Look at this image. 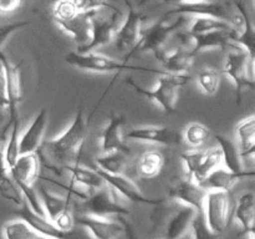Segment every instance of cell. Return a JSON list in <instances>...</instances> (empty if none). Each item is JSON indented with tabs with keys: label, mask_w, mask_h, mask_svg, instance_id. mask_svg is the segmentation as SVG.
<instances>
[{
	"label": "cell",
	"mask_w": 255,
	"mask_h": 239,
	"mask_svg": "<svg viewBox=\"0 0 255 239\" xmlns=\"http://www.w3.org/2000/svg\"><path fill=\"white\" fill-rule=\"evenodd\" d=\"M117 76H119V74H116V76L114 77L111 84L106 89V92H104V95L100 97L96 107L92 110V112L89 116H85L84 110L79 109V111L76 112L71 123L69 124V127L62 133L54 137V138L47 139V141H42L39 149H41L46 154L47 158H50V161L52 163L50 164L51 168L56 167V168L65 169L66 167L79 163L82 149H84L85 143H86L87 134H89V127L90 123H91L92 117H94L95 112L97 111L100 104L105 99L109 90L115 84Z\"/></svg>",
	"instance_id": "cell-1"
},
{
	"label": "cell",
	"mask_w": 255,
	"mask_h": 239,
	"mask_svg": "<svg viewBox=\"0 0 255 239\" xmlns=\"http://www.w3.org/2000/svg\"><path fill=\"white\" fill-rule=\"evenodd\" d=\"M191 76L188 74H169L163 72L158 77V82L153 89H144L137 84L133 79L128 77L126 80L127 85L132 87L137 94L147 97L152 102L158 105L167 114H174L178 101L179 89L188 84Z\"/></svg>",
	"instance_id": "cell-2"
},
{
	"label": "cell",
	"mask_w": 255,
	"mask_h": 239,
	"mask_svg": "<svg viewBox=\"0 0 255 239\" xmlns=\"http://www.w3.org/2000/svg\"><path fill=\"white\" fill-rule=\"evenodd\" d=\"M169 15H192V16H208L213 19H219L227 21L232 26L238 30V34L244 27V19L242 12L237 9L236 4L232 1L221 2L213 0H204V1L192 2V4L174 5L172 10H169L166 16Z\"/></svg>",
	"instance_id": "cell-3"
},
{
	"label": "cell",
	"mask_w": 255,
	"mask_h": 239,
	"mask_svg": "<svg viewBox=\"0 0 255 239\" xmlns=\"http://www.w3.org/2000/svg\"><path fill=\"white\" fill-rule=\"evenodd\" d=\"M173 20L159 19L149 26L141 30L139 40L136 46L125 56V60L134 56L136 54L152 52L156 56L163 51V45L173 32H176L186 22V16L174 15Z\"/></svg>",
	"instance_id": "cell-4"
},
{
	"label": "cell",
	"mask_w": 255,
	"mask_h": 239,
	"mask_svg": "<svg viewBox=\"0 0 255 239\" xmlns=\"http://www.w3.org/2000/svg\"><path fill=\"white\" fill-rule=\"evenodd\" d=\"M231 47L223 72L236 86V99L241 104L244 90L254 89V60L238 45L233 44Z\"/></svg>",
	"instance_id": "cell-5"
},
{
	"label": "cell",
	"mask_w": 255,
	"mask_h": 239,
	"mask_svg": "<svg viewBox=\"0 0 255 239\" xmlns=\"http://www.w3.org/2000/svg\"><path fill=\"white\" fill-rule=\"evenodd\" d=\"M65 61L69 65H71V66L76 67V69L84 70V71L100 72V74H105V72H116V74H120L122 71H131V70L163 74V72L158 71V70H153L151 67L128 65L127 62L119 61V60L105 56V55L101 54H96V52L80 54V52L71 51L65 56Z\"/></svg>",
	"instance_id": "cell-6"
},
{
	"label": "cell",
	"mask_w": 255,
	"mask_h": 239,
	"mask_svg": "<svg viewBox=\"0 0 255 239\" xmlns=\"http://www.w3.org/2000/svg\"><path fill=\"white\" fill-rule=\"evenodd\" d=\"M232 192L207 191L203 206V216L208 228L213 233L222 234L227 229L233 214Z\"/></svg>",
	"instance_id": "cell-7"
},
{
	"label": "cell",
	"mask_w": 255,
	"mask_h": 239,
	"mask_svg": "<svg viewBox=\"0 0 255 239\" xmlns=\"http://www.w3.org/2000/svg\"><path fill=\"white\" fill-rule=\"evenodd\" d=\"M121 22L122 12L117 7L112 10L109 16H102L100 11H96L91 17L90 41L84 46L77 47L76 52H80V54L94 52V50L99 49V47L111 44Z\"/></svg>",
	"instance_id": "cell-8"
},
{
	"label": "cell",
	"mask_w": 255,
	"mask_h": 239,
	"mask_svg": "<svg viewBox=\"0 0 255 239\" xmlns=\"http://www.w3.org/2000/svg\"><path fill=\"white\" fill-rule=\"evenodd\" d=\"M84 214L101 218H109L110 216H128L129 209L120 204L116 201V192L110 187L97 189L92 194H89L82 203Z\"/></svg>",
	"instance_id": "cell-9"
},
{
	"label": "cell",
	"mask_w": 255,
	"mask_h": 239,
	"mask_svg": "<svg viewBox=\"0 0 255 239\" xmlns=\"http://www.w3.org/2000/svg\"><path fill=\"white\" fill-rule=\"evenodd\" d=\"M125 138L137 142L178 146L182 143V133L167 126H143L132 128L125 134Z\"/></svg>",
	"instance_id": "cell-10"
},
{
	"label": "cell",
	"mask_w": 255,
	"mask_h": 239,
	"mask_svg": "<svg viewBox=\"0 0 255 239\" xmlns=\"http://www.w3.org/2000/svg\"><path fill=\"white\" fill-rule=\"evenodd\" d=\"M107 187L112 189L114 192L121 194L128 201L133 203H142V204H151V206H157L162 202V199H151L147 198L141 189L138 188L136 183L125 174H110L106 172H102L100 169H96Z\"/></svg>",
	"instance_id": "cell-11"
},
{
	"label": "cell",
	"mask_w": 255,
	"mask_h": 239,
	"mask_svg": "<svg viewBox=\"0 0 255 239\" xmlns=\"http://www.w3.org/2000/svg\"><path fill=\"white\" fill-rule=\"evenodd\" d=\"M127 7H128V14L120 25L114 41L119 51L129 52L139 40L142 30V15L132 6V4Z\"/></svg>",
	"instance_id": "cell-12"
},
{
	"label": "cell",
	"mask_w": 255,
	"mask_h": 239,
	"mask_svg": "<svg viewBox=\"0 0 255 239\" xmlns=\"http://www.w3.org/2000/svg\"><path fill=\"white\" fill-rule=\"evenodd\" d=\"M96 11H77L64 19H55L57 26L72 37L77 42V47H81L90 41L91 36V17Z\"/></svg>",
	"instance_id": "cell-13"
},
{
	"label": "cell",
	"mask_w": 255,
	"mask_h": 239,
	"mask_svg": "<svg viewBox=\"0 0 255 239\" xmlns=\"http://www.w3.org/2000/svg\"><path fill=\"white\" fill-rule=\"evenodd\" d=\"M206 194V189L186 177L177 181L169 189V197L172 199L179 202L182 206L191 207L196 212H203Z\"/></svg>",
	"instance_id": "cell-14"
},
{
	"label": "cell",
	"mask_w": 255,
	"mask_h": 239,
	"mask_svg": "<svg viewBox=\"0 0 255 239\" xmlns=\"http://www.w3.org/2000/svg\"><path fill=\"white\" fill-rule=\"evenodd\" d=\"M75 223L86 229L94 239H119L124 233L122 222H116L110 218L81 214L75 219Z\"/></svg>",
	"instance_id": "cell-15"
},
{
	"label": "cell",
	"mask_w": 255,
	"mask_h": 239,
	"mask_svg": "<svg viewBox=\"0 0 255 239\" xmlns=\"http://www.w3.org/2000/svg\"><path fill=\"white\" fill-rule=\"evenodd\" d=\"M0 59L2 60L6 72L7 81V115L9 123L14 120L19 119V105L22 101V81L21 72L19 65L10 64L4 54L0 51ZM7 123V124H9Z\"/></svg>",
	"instance_id": "cell-16"
},
{
	"label": "cell",
	"mask_w": 255,
	"mask_h": 239,
	"mask_svg": "<svg viewBox=\"0 0 255 239\" xmlns=\"http://www.w3.org/2000/svg\"><path fill=\"white\" fill-rule=\"evenodd\" d=\"M125 122L126 120L122 115H112L110 117L109 123L100 136V148H101L102 154L111 153V152L129 153V149L125 141L126 138H125L124 129H122Z\"/></svg>",
	"instance_id": "cell-17"
},
{
	"label": "cell",
	"mask_w": 255,
	"mask_h": 239,
	"mask_svg": "<svg viewBox=\"0 0 255 239\" xmlns=\"http://www.w3.org/2000/svg\"><path fill=\"white\" fill-rule=\"evenodd\" d=\"M47 127V110L41 109L30 122L22 136L19 137V156L26 153H36L44 141Z\"/></svg>",
	"instance_id": "cell-18"
},
{
	"label": "cell",
	"mask_w": 255,
	"mask_h": 239,
	"mask_svg": "<svg viewBox=\"0 0 255 239\" xmlns=\"http://www.w3.org/2000/svg\"><path fill=\"white\" fill-rule=\"evenodd\" d=\"M16 214L20 219L29 224L30 228L37 236L54 239H70L71 233H66V232H61L60 229H57V227L47 217L39 216L35 212H32L25 202L22 203L21 208L16 212Z\"/></svg>",
	"instance_id": "cell-19"
},
{
	"label": "cell",
	"mask_w": 255,
	"mask_h": 239,
	"mask_svg": "<svg viewBox=\"0 0 255 239\" xmlns=\"http://www.w3.org/2000/svg\"><path fill=\"white\" fill-rule=\"evenodd\" d=\"M39 156L37 153L20 154L14 166L7 169L9 176L16 186H34L39 176Z\"/></svg>",
	"instance_id": "cell-20"
},
{
	"label": "cell",
	"mask_w": 255,
	"mask_h": 239,
	"mask_svg": "<svg viewBox=\"0 0 255 239\" xmlns=\"http://www.w3.org/2000/svg\"><path fill=\"white\" fill-rule=\"evenodd\" d=\"M254 172L246 171L244 173H233L224 168L223 166L214 169L213 172L204 177L202 181L198 182L199 186L206 191H224L232 192V188L236 186V183L246 177H253Z\"/></svg>",
	"instance_id": "cell-21"
},
{
	"label": "cell",
	"mask_w": 255,
	"mask_h": 239,
	"mask_svg": "<svg viewBox=\"0 0 255 239\" xmlns=\"http://www.w3.org/2000/svg\"><path fill=\"white\" fill-rule=\"evenodd\" d=\"M157 60L161 62L164 72L169 74H186L193 65L196 55L186 47L178 46L173 51L166 52L163 50L156 55Z\"/></svg>",
	"instance_id": "cell-22"
},
{
	"label": "cell",
	"mask_w": 255,
	"mask_h": 239,
	"mask_svg": "<svg viewBox=\"0 0 255 239\" xmlns=\"http://www.w3.org/2000/svg\"><path fill=\"white\" fill-rule=\"evenodd\" d=\"M193 45L191 51L194 55L211 49H228L232 46L238 32L234 31H211L204 34L192 35Z\"/></svg>",
	"instance_id": "cell-23"
},
{
	"label": "cell",
	"mask_w": 255,
	"mask_h": 239,
	"mask_svg": "<svg viewBox=\"0 0 255 239\" xmlns=\"http://www.w3.org/2000/svg\"><path fill=\"white\" fill-rule=\"evenodd\" d=\"M197 212L191 207L182 206L181 209L167 217L164 227V239H181L191 229Z\"/></svg>",
	"instance_id": "cell-24"
},
{
	"label": "cell",
	"mask_w": 255,
	"mask_h": 239,
	"mask_svg": "<svg viewBox=\"0 0 255 239\" xmlns=\"http://www.w3.org/2000/svg\"><path fill=\"white\" fill-rule=\"evenodd\" d=\"M236 221L241 224L243 233L249 239H255L254 221H255V197L252 192L242 194L237 202L236 209L233 211Z\"/></svg>",
	"instance_id": "cell-25"
},
{
	"label": "cell",
	"mask_w": 255,
	"mask_h": 239,
	"mask_svg": "<svg viewBox=\"0 0 255 239\" xmlns=\"http://www.w3.org/2000/svg\"><path fill=\"white\" fill-rule=\"evenodd\" d=\"M237 138H238V151L242 159L254 158L255 151V116L246 117L238 122L236 127Z\"/></svg>",
	"instance_id": "cell-26"
},
{
	"label": "cell",
	"mask_w": 255,
	"mask_h": 239,
	"mask_svg": "<svg viewBox=\"0 0 255 239\" xmlns=\"http://www.w3.org/2000/svg\"><path fill=\"white\" fill-rule=\"evenodd\" d=\"M65 169L69 171L72 183L85 187L90 191L95 192L106 186V183H105L104 179L101 178V176H100L96 169L87 168V167L81 166L80 163L72 164V166L66 167Z\"/></svg>",
	"instance_id": "cell-27"
},
{
	"label": "cell",
	"mask_w": 255,
	"mask_h": 239,
	"mask_svg": "<svg viewBox=\"0 0 255 239\" xmlns=\"http://www.w3.org/2000/svg\"><path fill=\"white\" fill-rule=\"evenodd\" d=\"M216 139L222 152V161H223L224 168L233 173H244L246 169H244L243 161H242L237 144L232 142L228 137H224L222 134H216Z\"/></svg>",
	"instance_id": "cell-28"
},
{
	"label": "cell",
	"mask_w": 255,
	"mask_h": 239,
	"mask_svg": "<svg viewBox=\"0 0 255 239\" xmlns=\"http://www.w3.org/2000/svg\"><path fill=\"white\" fill-rule=\"evenodd\" d=\"M237 9L242 12L244 19V27L241 32L238 34L237 39L234 40V44L241 46L242 49L246 50L249 54V56L252 59H255V30L253 24H252V20L249 17L248 11H247L246 4L243 2V0H236L234 1Z\"/></svg>",
	"instance_id": "cell-29"
},
{
	"label": "cell",
	"mask_w": 255,
	"mask_h": 239,
	"mask_svg": "<svg viewBox=\"0 0 255 239\" xmlns=\"http://www.w3.org/2000/svg\"><path fill=\"white\" fill-rule=\"evenodd\" d=\"M39 198L41 201L42 208H44L45 214L51 222L55 221L57 216L65 209L69 208V196H59L56 193H52L51 191L45 186L39 187Z\"/></svg>",
	"instance_id": "cell-30"
},
{
	"label": "cell",
	"mask_w": 255,
	"mask_h": 239,
	"mask_svg": "<svg viewBox=\"0 0 255 239\" xmlns=\"http://www.w3.org/2000/svg\"><path fill=\"white\" fill-rule=\"evenodd\" d=\"M164 166V157L158 151H147L137 162V173L141 178L151 179L161 173Z\"/></svg>",
	"instance_id": "cell-31"
},
{
	"label": "cell",
	"mask_w": 255,
	"mask_h": 239,
	"mask_svg": "<svg viewBox=\"0 0 255 239\" xmlns=\"http://www.w3.org/2000/svg\"><path fill=\"white\" fill-rule=\"evenodd\" d=\"M211 31H234L238 32V30L227 21L219 19H213L208 16H196L189 26L188 32L192 35L204 34V32Z\"/></svg>",
	"instance_id": "cell-32"
},
{
	"label": "cell",
	"mask_w": 255,
	"mask_h": 239,
	"mask_svg": "<svg viewBox=\"0 0 255 239\" xmlns=\"http://www.w3.org/2000/svg\"><path fill=\"white\" fill-rule=\"evenodd\" d=\"M97 169L110 174H124L127 163V153L125 152H111L105 153L95 159Z\"/></svg>",
	"instance_id": "cell-33"
},
{
	"label": "cell",
	"mask_w": 255,
	"mask_h": 239,
	"mask_svg": "<svg viewBox=\"0 0 255 239\" xmlns=\"http://www.w3.org/2000/svg\"><path fill=\"white\" fill-rule=\"evenodd\" d=\"M222 166H223V161H222V152L219 147H211L208 149H203V157H202L198 171L194 176V182L198 183L204 177L208 176L211 172Z\"/></svg>",
	"instance_id": "cell-34"
},
{
	"label": "cell",
	"mask_w": 255,
	"mask_h": 239,
	"mask_svg": "<svg viewBox=\"0 0 255 239\" xmlns=\"http://www.w3.org/2000/svg\"><path fill=\"white\" fill-rule=\"evenodd\" d=\"M10 127L9 137H7L6 146L4 149L5 163H6L7 169L14 166L19 157V137H20V119L14 120L7 124Z\"/></svg>",
	"instance_id": "cell-35"
},
{
	"label": "cell",
	"mask_w": 255,
	"mask_h": 239,
	"mask_svg": "<svg viewBox=\"0 0 255 239\" xmlns=\"http://www.w3.org/2000/svg\"><path fill=\"white\" fill-rule=\"evenodd\" d=\"M209 137H211V129L206 124L199 123V122L189 123L182 134V139H184L193 148L203 146L208 141Z\"/></svg>",
	"instance_id": "cell-36"
},
{
	"label": "cell",
	"mask_w": 255,
	"mask_h": 239,
	"mask_svg": "<svg viewBox=\"0 0 255 239\" xmlns=\"http://www.w3.org/2000/svg\"><path fill=\"white\" fill-rule=\"evenodd\" d=\"M4 239H35L37 234L22 219H12L2 226Z\"/></svg>",
	"instance_id": "cell-37"
},
{
	"label": "cell",
	"mask_w": 255,
	"mask_h": 239,
	"mask_svg": "<svg viewBox=\"0 0 255 239\" xmlns=\"http://www.w3.org/2000/svg\"><path fill=\"white\" fill-rule=\"evenodd\" d=\"M198 86L201 91L207 96H213L218 92L221 86V74L216 69L207 67L198 74L197 77Z\"/></svg>",
	"instance_id": "cell-38"
},
{
	"label": "cell",
	"mask_w": 255,
	"mask_h": 239,
	"mask_svg": "<svg viewBox=\"0 0 255 239\" xmlns=\"http://www.w3.org/2000/svg\"><path fill=\"white\" fill-rule=\"evenodd\" d=\"M202 157H203V149H191V151H186L181 153L182 163H183L184 174L186 178L194 181V176H196L198 167L201 164Z\"/></svg>",
	"instance_id": "cell-39"
},
{
	"label": "cell",
	"mask_w": 255,
	"mask_h": 239,
	"mask_svg": "<svg viewBox=\"0 0 255 239\" xmlns=\"http://www.w3.org/2000/svg\"><path fill=\"white\" fill-rule=\"evenodd\" d=\"M192 239H219V234L213 233L208 228L203 212H197L191 224Z\"/></svg>",
	"instance_id": "cell-40"
},
{
	"label": "cell",
	"mask_w": 255,
	"mask_h": 239,
	"mask_svg": "<svg viewBox=\"0 0 255 239\" xmlns=\"http://www.w3.org/2000/svg\"><path fill=\"white\" fill-rule=\"evenodd\" d=\"M0 196L2 198L7 199V201L12 202L16 206H22L24 203V198H22V194L20 192V189L17 188V186L15 184V182L10 178V176L5 177L2 181H0Z\"/></svg>",
	"instance_id": "cell-41"
},
{
	"label": "cell",
	"mask_w": 255,
	"mask_h": 239,
	"mask_svg": "<svg viewBox=\"0 0 255 239\" xmlns=\"http://www.w3.org/2000/svg\"><path fill=\"white\" fill-rule=\"evenodd\" d=\"M72 4L75 5L79 11L89 12V11H100L101 9L106 7V9L115 10L112 5H110L109 0H71Z\"/></svg>",
	"instance_id": "cell-42"
},
{
	"label": "cell",
	"mask_w": 255,
	"mask_h": 239,
	"mask_svg": "<svg viewBox=\"0 0 255 239\" xmlns=\"http://www.w3.org/2000/svg\"><path fill=\"white\" fill-rule=\"evenodd\" d=\"M55 226L57 227V229H60L61 232H66V233H71L72 229L75 226V218L72 216L70 208L65 209L64 212L59 214V216L55 218V221L52 222Z\"/></svg>",
	"instance_id": "cell-43"
},
{
	"label": "cell",
	"mask_w": 255,
	"mask_h": 239,
	"mask_svg": "<svg viewBox=\"0 0 255 239\" xmlns=\"http://www.w3.org/2000/svg\"><path fill=\"white\" fill-rule=\"evenodd\" d=\"M29 24H30L29 21H16V22H11V24L0 25V49L4 46L5 42L7 41V39H9L14 32L19 31V30H21L22 27L27 26Z\"/></svg>",
	"instance_id": "cell-44"
},
{
	"label": "cell",
	"mask_w": 255,
	"mask_h": 239,
	"mask_svg": "<svg viewBox=\"0 0 255 239\" xmlns=\"http://www.w3.org/2000/svg\"><path fill=\"white\" fill-rule=\"evenodd\" d=\"M0 110H7L6 72L1 59H0Z\"/></svg>",
	"instance_id": "cell-45"
},
{
	"label": "cell",
	"mask_w": 255,
	"mask_h": 239,
	"mask_svg": "<svg viewBox=\"0 0 255 239\" xmlns=\"http://www.w3.org/2000/svg\"><path fill=\"white\" fill-rule=\"evenodd\" d=\"M22 0H0V14H10L19 9Z\"/></svg>",
	"instance_id": "cell-46"
},
{
	"label": "cell",
	"mask_w": 255,
	"mask_h": 239,
	"mask_svg": "<svg viewBox=\"0 0 255 239\" xmlns=\"http://www.w3.org/2000/svg\"><path fill=\"white\" fill-rule=\"evenodd\" d=\"M7 176H9V172H7L6 163H5L4 149H2L1 142H0V181H2Z\"/></svg>",
	"instance_id": "cell-47"
},
{
	"label": "cell",
	"mask_w": 255,
	"mask_h": 239,
	"mask_svg": "<svg viewBox=\"0 0 255 239\" xmlns=\"http://www.w3.org/2000/svg\"><path fill=\"white\" fill-rule=\"evenodd\" d=\"M121 222H122V226H124V233H126L127 239H138L137 238V234L136 232H134L133 227H132L129 223H127V222H125L124 219H121Z\"/></svg>",
	"instance_id": "cell-48"
},
{
	"label": "cell",
	"mask_w": 255,
	"mask_h": 239,
	"mask_svg": "<svg viewBox=\"0 0 255 239\" xmlns=\"http://www.w3.org/2000/svg\"><path fill=\"white\" fill-rule=\"evenodd\" d=\"M164 4H172V5H181V4H192V2L204 1V0H162Z\"/></svg>",
	"instance_id": "cell-49"
},
{
	"label": "cell",
	"mask_w": 255,
	"mask_h": 239,
	"mask_svg": "<svg viewBox=\"0 0 255 239\" xmlns=\"http://www.w3.org/2000/svg\"><path fill=\"white\" fill-rule=\"evenodd\" d=\"M6 117H9L7 110H0V126H1L2 122H4V120L6 119Z\"/></svg>",
	"instance_id": "cell-50"
},
{
	"label": "cell",
	"mask_w": 255,
	"mask_h": 239,
	"mask_svg": "<svg viewBox=\"0 0 255 239\" xmlns=\"http://www.w3.org/2000/svg\"><path fill=\"white\" fill-rule=\"evenodd\" d=\"M45 1L46 2H49V4H57V2H60V1H62V0H45Z\"/></svg>",
	"instance_id": "cell-51"
},
{
	"label": "cell",
	"mask_w": 255,
	"mask_h": 239,
	"mask_svg": "<svg viewBox=\"0 0 255 239\" xmlns=\"http://www.w3.org/2000/svg\"><path fill=\"white\" fill-rule=\"evenodd\" d=\"M148 1H151V0H139L138 5H144V4H147Z\"/></svg>",
	"instance_id": "cell-52"
},
{
	"label": "cell",
	"mask_w": 255,
	"mask_h": 239,
	"mask_svg": "<svg viewBox=\"0 0 255 239\" xmlns=\"http://www.w3.org/2000/svg\"><path fill=\"white\" fill-rule=\"evenodd\" d=\"M35 239H54V238H46V237H41V236H37Z\"/></svg>",
	"instance_id": "cell-53"
},
{
	"label": "cell",
	"mask_w": 255,
	"mask_h": 239,
	"mask_svg": "<svg viewBox=\"0 0 255 239\" xmlns=\"http://www.w3.org/2000/svg\"><path fill=\"white\" fill-rule=\"evenodd\" d=\"M125 2H126L127 6H129V5H131V1H129V0H125Z\"/></svg>",
	"instance_id": "cell-54"
}]
</instances>
